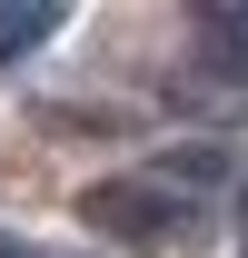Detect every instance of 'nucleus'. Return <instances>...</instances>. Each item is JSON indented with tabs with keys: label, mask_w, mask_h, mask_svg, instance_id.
Masks as SVG:
<instances>
[{
	"label": "nucleus",
	"mask_w": 248,
	"mask_h": 258,
	"mask_svg": "<svg viewBox=\"0 0 248 258\" xmlns=\"http://www.w3.org/2000/svg\"><path fill=\"white\" fill-rule=\"evenodd\" d=\"M80 228H109V238H179L189 228V199L149 169H129V179H90L80 189Z\"/></svg>",
	"instance_id": "obj_1"
},
{
	"label": "nucleus",
	"mask_w": 248,
	"mask_h": 258,
	"mask_svg": "<svg viewBox=\"0 0 248 258\" xmlns=\"http://www.w3.org/2000/svg\"><path fill=\"white\" fill-rule=\"evenodd\" d=\"M149 179H169L179 199H209V189H228V149H218V139H179V149L149 159Z\"/></svg>",
	"instance_id": "obj_2"
},
{
	"label": "nucleus",
	"mask_w": 248,
	"mask_h": 258,
	"mask_svg": "<svg viewBox=\"0 0 248 258\" xmlns=\"http://www.w3.org/2000/svg\"><path fill=\"white\" fill-rule=\"evenodd\" d=\"M50 30H60V10H50V0H0V60H20V50H40Z\"/></svg>",
	"instance_id": "obj_3"
},
{
	"label": "nucleus",
	"mask_w": 248,
	"mask_h": 258,
	"mask_svg": "<svg viewBox=\"0 0 248 258\" xmlns=\"http://www.w3.org/2000/svg\"><path fill=\"white\" fill-rule=\"evenodd\" d=\"M199 30H209V50H228V60H248V10H209Z\"/></svg>",
	"instance_id": "obj_4"
},
{
	"label": "nucleus",
	"mask_w": 248,
	"mask_h": 258,
	"mask_svg": "<svg viewBox=\"0 0 248 258\" xmlns=\"http://www.w3.org/2000/svg\"><path fill=\"white\" fill-rule=\"evenodd\" d=\"M0 258H20V238H10V228H0Z\"/></svg>",
	"instance_id": "obj_5"
},
{
	"label": "nucleus",
	"mask_w": 248,
	"mask_h": 258,
	"mask_svg": "<svg viewBox=\"0 0 248 258\" xmlns=\"http://www.w3.org/2000/svg\"><path fill=\"white\" fill-rule=\"evenodd\" d=\"M238 248H248V209H238Z\"/></svg>",
	"instance_id": "obj_6"
}]
</instances>
